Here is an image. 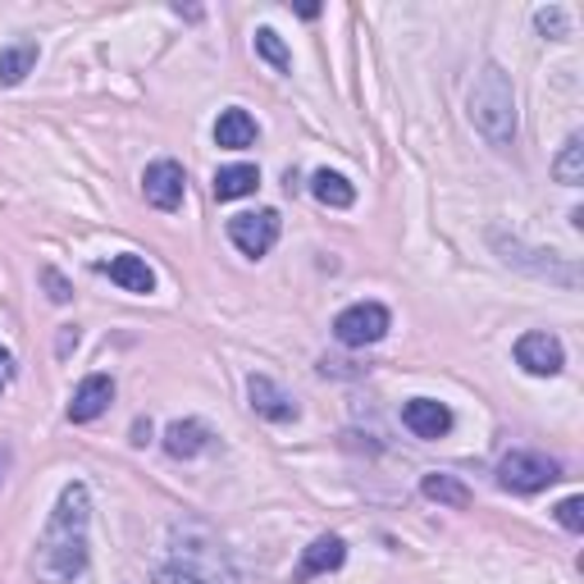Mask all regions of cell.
Wrapping results in <instances>:
<instances>
[{
    "instance_id": "obj_4",
    "label": "cell",
    "mask_w": 584,
    "mask_h": 584,
    "mask_svg": "<svg viewBox=\"0 0 584 584\" xmlns=\"http://www.w3.org/2000/svg\"><path fill=\"white\" fill-rule=\"evenodd\" d=\"M388 325H393V316H388V306L379 301H357V306H347L342 316L334 320V338L342 347H370L388 334Z\"/></svg>"
},
{
    "instance_id": "obj_26",
    "label": "cell",
    "mask_w": 584,
    "mask_h": 584,
    "mask_svg": "<svg viewBox=\"0 0 584 584\" xmlns=\"http://www.w3.org/2000/svg\"><path fill=\"white\" fill-rule=\"evenodd\" d=\"M146 434H151V424H146V420H137V430H133V443L142 448V443H146Z\"/></svg>"
},
{
    "instance_id": "obj_5",
    "label": "cell",
    "mask_w": 584,
    "mask_h": 584,
    "mask_svg": "<svg viewBox=\"0 0 584 584\" xmlns=\"http://www.w3.org/2000/svg\"><path fill=\"white\" fill-rule=\"evenodd\" d=\"M279 228H284V219H279V211H256V215H233L228 219V238H233V247H238L243 256H252V260H260L269 247L279 243Z\"/></svg>"
},
{
    "instance_id": "obj_14",
    "label": "cell",
    "mask_w": 584,
    "mask_h": 584,
    "mask_svg": "<svg viewBox=\"0 0 584 584\" xmlns=\"http://www.w3.org/2000/svg\"><path fill=\"white\" fill-rule=\"evenodd\" d=\"M37 42L32 37H19V42H10V47H0V88H19L23 78L37 69Z\"/></svg>"
},
{
    "instance_id": "obj_13",
    "label": "cell",
    "mask_w": 584,
    "mask_h": 584,
    "mask_svg": "<svg viewBox=\"0 0 584 584\" xmlns=\"http://www.w3.org/2000/svg\"><path fill=\"white\" fill-rule=\"evenodd\" d=\"M101 275H110V284H120L124 293H155V269L142 260V256H133V252H124V256H110L105 265H101Z\"/></svg>"
},
{
    "instance_id": "obj_20",
    "label": "cell",
    "mask_w": 584,
    "mask_h": 584,
    "mask_svg": "<svg viewBox=\"0 0 584 584\" xmlns=\"http://www.w3.org/2000/svg\"><path fill=\"white\" fill-rule=\"evenodd\" d=\"M553 178L566 183V187H580V183H584V137H580V133L566 137L562 155L553 161Z\"/></svg>"
},
{
    "instance_id": "obj_24",
    "label": "cell",
    "mask_w": 584,
    "mask_h": 584,
    "mask_svg": "<svg viewBox=\"0 0 584 584\" xmlns=\"http://www.w3.org/2000/svg\"><path fill=\"white\" fill-rule=\"evenodd\" d=\"M42 284L51 288V301H60V306H64V301L73 297V288H69V284H64V279L55 275V269H42Z\"/></svg>"
},
{
    "instance_id": "obj_19",
    "label": "cell",
    "mask_w": 584,
    "mask_h": 584,
    "mask_svg": "<svg viewBox=\"0 0 584 584\" xmlns=\"http://www.w3.org/2000/svg\"><path fill=\"white\" fill-rule=\"evenodd\" d=\"M420 493L430 502H443V508H457V512L471 508V489H465L461 480H452V475H439V471L420 480Z\"/></svg>"
},
{
    "instance_id": "obj_6",
    "label": "cell",
    "mask_w": 584,
    "mask_h": 584,
    "mask_svg": "<svg viewBox=\"0 0 584 584\" xmlns=\"http://www.w3.org/2000/svg\"><path fill=\"white\" fill-rule=\"evenodd\" d=\"M183 192H187V178H183V165L178 161H155V165H146V174H142V197L155 211H178L183 206Z\"/></svg>"
},
{
    "instance_id": "obj_23",
    "label": "cell",
    "mask_w": 584,
    "mask_h": 584,
    "mask_svg": "<svg viewBox=\"0 0 584 584\" xmlns=\"http://www.w3.org/2000/svg\"><path fill=\"white\" fill-rule=\"evenodd\" d=\"M557 521H562L571 534H580V530H584V498H580V493L562 502V508H557Z\"/></svg>"
},
{
    "instance_id": "obj_2",
    "label": "cell",
    "mask_w": 584,
    "mask_h": 584,
    "mask_svg": "<svg viewBox=\"0 0 584 584\" xmlns=\"http://www.w3.org/2000/svg\"><path fill=\"white\" fill-rule=\"evenodd\" d=\"M471 124L480 129L489 146L516 142V92H512V78L498 64H484L471 88Z\"/></svg>"
},
{
    "instance_id": "obj_9",
    "label": "cell",
    "mask_w": 584,
    "mask_h": 584,
    "mask_svg": "<svg viewBox=\"0 0 584 584\" xmlns=\"http://www.w3.org/2000/svg\"><path fill=\"white\" fill-rule=\"evenodd\" d=\"M247 398H252V411L265 416V420H275V424L297 420V402H293L269 375H252V379H247Z\"/></svg>"
},
{
    "instance_id": "obj_18",
    "label": "cell",
    "mask_w": 584,
    "mask_h": 584,
    "mask_svg": "<svg viewBox=\"0 0 584 584\" xmlns=\"http://www.w3.org/2000/svg\"><path fill=\"white\" fill-rule=\"evenodd\" d=\"M310 192H316V202H320V206H334V211H347V206L357 202V187L347 183L342 174H329V170L310 174Z\"/></svg>"
},
{
    "instance_id": "obj_27",
    "label": "cell",
    "mask_w": 584,
    "mask_h": 584,
    "mask_svg": "<svg viewBox=\"0 0 584 584\" xmlns=\"http://www.w3.org/2000/svg\"><path fill=\"white\" fill-rule=\"evenodd\" d=\"M6 465H10V457H6V452H0V480H6Z\"/></svg>"
},
{
    "instance_id": "obj_25",
    "label": "cell",
    "mask_w": 584,
    "mask_h": 584,
    "mask_svg": "<svg viewBox=\"0 0 584 584\" xmlns=\"http://www.w3.org/2000/svg\"><path fill=\"white\" fill-rule=\"evenodd\" d=\"M161 584H202V580H192L183 566H165V571H161Z\"/></svg>"
},
{
    "instance_id": "obj_11",
    "label": "cell",
    "mask_w": 584,
    "mask_h": 584,
    "mask_svg": "<svg viewBox=\"0 0 584 584\" xmlns=\"http://www.w3.org/2000/svg\"><path fill=\"white\" fill-rule=\"evenodd\" d=\"M402 424L416 439H443L452 430V411L443 402H434V398H411L402 407Z\"/></svg>"
},
{
    "instance_id": "obj_16",
    "label": "cell",
    "mask_w": 584,
    "mask_h": 584,
    "mask_svg": "<svg viewBox=\"0 0 584 584\" xmlns=\"http://www.w3.org/2000/svg\"><path fill=\"white\" fill-rule=\"evenodd\" d=\"M211 448V430L202 420H174L170 430H165V452L170 457H197V452H206Z\"/></svg>"
},
{
    "instance_id": "obj_21",
    "label": "cell",
    "mask_w": 584,
    "mask_h": 584,
    "mask_svg": "<svg viewBox=\"0 0 584 584\" xmlns=\"http://www.w3.org/2000/svg\"><path fill=\"white\" fill-rule=\"evenodd\" d=\"M256 55H260V60H269L279 73H288V69H293V51L284 47V37H279L275 28H256Z\"/></svg>"
},
{
    "instance_id": "obj_3",
    "label": "cell",
    "mask_w": 584,
    "mask_h": 584,
    "mask_svg": "<svg viewBox=\"0 0 584 584\" xmlns=\"http://www.w3.org/2000/svg\"><path fill=\"white\" fill-rule=\"evenodd\" d=\"M553 480H562V465L543 452H508L498 461V484L508 493H539Z\"/></svg>"
},
{
    "instance_id": "obj_15",
    "label": "cell",
    "mask_w": 584,
    "mask_h": 584,
    "mask_svg": "<svg viewBox=\"0 0 584 584\" xmlns=\"http://www.w3.org/2000/svg\"><path fill=\"white\" fill-rule=\"evenodd\" d=\"M256 120H252V114L247 110H238V105H233V110H224L219 114V124H215V142L224 146V151H247L252 142H256Z\"/></svg>"
},
{
    "instance_id": "obj_17",
    "label": "cell",
    "mask_w": 584,
    "mask_h": 584,
    "mask_svg": "<svg viewBox=\"0 0 584 584\" xmlns=\"http://www.w3.org/2000/svg\"><path fill=\"white\" fill-rule=\"evenodd\" d=\"M260 187V174L256 165H228L215 174V202H238V197H252V192Z\"/></svg>"
},
{
    "instance_id": "obj_7",
    "label": "cell",
    "mask_w": 584,
    "mask_h": 584,
    "mask_svg": "<svg viewBox=\"0 0 584 584\" xmlns=\"http://www.w3.org/2000/svg\"><path fill=\"white\" fill-rule=\"evenodd\" d=\"M493 243H498V252H502V260H508V265L534 269L539 279H557V284H566V288H575V284H580L575 265H562L553 252H530V247H521V243H502V238H493Z\"/></svg>"
},
{
    "instance_id": "obj_12",
    "label": "cell",
    "mask_w": 584,
    "mask_h": 584,
    "mask_svg": "<svg viewBox=\"0 0 584 584\" xmlns=\"http://www.w3.org/2000/svg\"><path fill=\"white\" fill-rule=\"evenodd\" d=\"M347 562V543L338 539V534H320L316 543H310V549L301 553V566H297V584L301 580H316V575H329V571H338Z\"/></svg>"
},
{
    "instance_id": "obj_1",
    "label": "cell",
    "mask_w": 584,
    "mask_h": 584,
    "mask_svg": "<svg viewBox=\"0 0 584 584\" xmlns=\"http://www.w3.org/2000/svg\"><path fill=\"white\" fill-rule=\"evenodd\" d=\"M88 521H92L88 489L64 484L42 539H37V553H32V571L42 584H73L88 571Z\"/></svg>"
},
{
    "instance_id": "obj_8",
    "label": "cell",
    "mask_w": 584,
    "mask_h": 584,
    "mask_svg": "<svg viewBox=\"0 0 584 584\" xmlns=\"http://www.w3.org/2000/svg\"><path fill=\"white\" fill-rule=\"evenodd\" d=\"M516 366L530 370V375H557L566 366V352H562L557 334H525L516 342Z\"/></svg>"
},
{
    "instance_id": "obj_10",
    "label": "cell",
    "mask_w": 584,
    "mask_h": 584,
    "mask_svg": "<svg viewBox=\"0 0 584 584\" xmlns=\"http://www.w3.org/2000/svg\"><path fill=\"white\" fill-rule=\"evenodd\" d=\"M110 402H114V379H110V375H88L83 383L73 388V398H69V420H73V424H88V420H96Z\"/></svg>"
},
{
    "instance_id": "obj_22",
    "label": "cell",
    "mask_w": 584,
    "mask_h": 584,
    "mask_svg": "<svg viewBox=\"0 0 584 584\" xmlns=\"http://www.w3.org/2000/svg\"><path fill=\"white\" fill-rule=\"evenodd\" d=\"M534 23H539V32H543V37H553V42L571 37V19H566V10H557V6L539 10V14H534Z\"/></svg>"
}]
</instances>
